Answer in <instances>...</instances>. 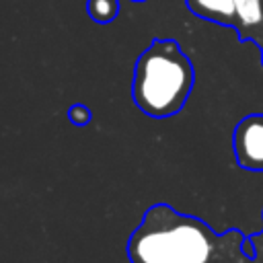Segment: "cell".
Masks as SVG:
<instances>
[{
	"mask_svg": "<svg viewBox=\"0 0 263 263\" xmlns=\"http://www.w3.org/2000/svg\"><path fill=\"white\" fill-rule=\"evenodd\" d=\"M193 88V66L173 39H154L138 58L132 95L142 113L162 119L183 109Z\"/></svg>",
	"mask_w": 263,
	"mask_h": 263,
	"instance_id": "cell-1",
	"label": "cell"
},
{
	"mask_svg": "<svg viewBox=\"0 0 263 263\" xmlns=\"http://www.w3.org/2000/svg\"><path fill=\"white\" fill-rule=\"evenodd\" d=\"M127 253L134 263H208L214 238L201 222L156 205L129 238Z\"/></svg>",
	"mask_w": 263,
	"mask_h": 263,
	"instance_id": "cell-2",
	"label": "cell"
},
{
	"mask_svg": "<svg viewBox=\"0 0 263 263\" xmlns=\"http://www.w3.org/2000/svg\"><path fill=\"white\" fill-rule=\"evenodd\" d=\"M70 119L74 121V123H86L88 121V111H86V107H82V105H74L72 109H70Z\"/></svg>",
	"mask_w": 263,
	"mask_h": 263,
	"instance_id": "cell-7",
	"label": "cell"
},
{
	"mask_svg": "<svg viewBox=\"0 0 263 263\" xmlns=\"http://www.w3.org/2000/svg\"><path fill=\"white\" fill-rule=\"evenodd\" d=\"M236 23L234 27L242 37L251 35L257 27L263 25V0H234Z\"/></svg>",
	"mask_w": 263,
	"mask_h": 263,
	"instance_id": "cell-4",
	"label": "cell"
},
{
	"mask_svg": "<svg viewBox=\"0 0 263 263\" xmlns=\"http://www.w3.org/2000/svg\"><path fill=\"white\" fill-rule=\"evenodd\" d=\"M234 154L242 168H263V115H249L236 125Z\"/></svg>",
	"mask_w": 263,
	"mask_h": 263,
	"instance_id": "cell-3",
	"label": "cell"
},
{
	"mask_svg": "<svg viewBox=\"0 0 263 263\" xmlns=\"http://www.w3.org/2000/svg\"><path fill=\"white\" fill-rule=\"evenodd\" d=\"M193 12L214 18L218 23L234 25L236 23V10H234V0H189Z\"/></svg>",
	"mask_w": 263,
	"mask_h": 263,
	"instance_id": "cell-5",
	"label": "cell"
},
{
	"mask_svg": "<svg viewBox=\"0 0 263 263\" xmlns=\"http://www.w3.org/2000/svg\"><path fill=\"white\" fill-rule=\"evenodd\" d=\"M119 0H88L86 10L92 21L97 23H111L119 14Z\"/></svg>",
	"mask_w": 263,
	"mask_h": 263,
	"instance_id": "cell-6",
	"label": "cell"
}]
</instances>
